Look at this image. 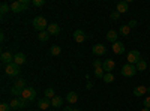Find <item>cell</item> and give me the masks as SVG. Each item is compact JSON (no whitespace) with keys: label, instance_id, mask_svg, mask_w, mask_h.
<instances>
[{"label":"cell","instance_id":"6da1fadb","mask_svg":"<svg viewBox=\"0 0 150 111\" xmlns=\"http://www.w3.org/2000/svg\"><path fill=\"white\" fill-rule=\"evenodd\" d=\"M29 5H30V0H18V2H14L11 5V11L15 12V14H18V12L27 11Z\"/></svg>","mask_w":150,"mask_h":111},{"label":"cell","instance_id":"7a4b0ae2","mask_svg":"<svg viewBox=\"0 0 150 111\" xmlns=\"http://www.w3.org/2000/svg\"><path fill=\"white\" fill-rule=\"evenodd\" d=\"M33 29L39 30V32H45V29H48V23H47L45 17H36V18H33Z\"/></svg>","mask_w":150,"mask_h":111},{"label":"cell","instance_id":"3957f363","mask_svg":"<svg viewBox=\"0 0 150 111\" xmlns=\"http://www.w3.org/2000/svg\"><path fill=\"white\" fill-rule=\"evenodd\" d=\"M26 87H27L26 81H24V80H17L15 84H14V87L11 89V93L14 95V96H20L21 98V93H23V90L26 89Z\"/></svg>","mask_w":150,"mask_h":111},{"label":"cell","instance_id":"277c9868","mask_svg":"<svg viewBox=\"0 0 150 111\" xmlns=\"http://www.w3.org/2000/svg\"><path fill=\"white\" fill-rule=\"evenodd\" d=\"M138 72L137 71V66L135 65H129V63H126L123 68H122V75L123 77H135V74Z\"/></svg>","mask_w":150,"mask_h":111},{"label":"cell","instance_id":"5b68a950","mask_svg":"<svg viewBox=\"0 0 150 111\" xmlns=\"http://www.w3.org/2000/svg\"><path fill=\"white\" fill-rule=\"evenodd\" d=\"M5 72H6V75H9V77H17L18 74H20V66L17 65V63H9V65H6V68H5Z\"/></svg>","mask_w":150,"mask_h":111},{"label":"cell","instance_id":"8992f818","mask_svg":"<svg viewBox=\"0 0 150 111\" xmlns=\"http://www.w3.org/2000/svg\"><path fill=\"white\" fill-rule=\"evenodd\" d=\"M140 60H141V54L138 50H132L128 53V63L129 65H137Z\"/></svg>","mask_w":150,"mask_h":111},{"label":"cell","instance_id":"52a82bcc","mask_svg":"<svg viewBox=\"0 0 150 111\" xmlns=\"http://www.w3.org/2000/svg\"><path fill=\"white\" fill-rule=\"evenodd\" d=\"M21 98H24L26 101H35L36 99V90L33 87H26L21 93Z\"/></svg>","mask_w":150,"mask_h":111},{"label":"cell","instance_id":"ba28073f","mask_svg":"<svg viewBox=\"0 0 150 111\" xmlns=\"http://www.w3.org/2000/svg\"><path fill=\"white\" fill-rule=\"evenodd\" d=\"M14 54H12L11 51H3L2 53V57H0V60H2V63L3 65H9V63H12L14 62Z\"/></svg>","mask_w":150,"mask_h":111},{"label":"cell","instance_id":"9c48e42d","mask_svg":"<svg viewBox=\"0 0 150 111\" xmlns=\"http://www.w3.org/2000/svg\"><path fill=\"white\" fill-rule=\"evenodd\" d=\"M72 38H74V41H75V42L81 44V42H84V41L87 39V35H86L83 30H75V32H74V35H72Z\"/></svg>","mask_w":150,"mask_h":111},{"label":"cell","instance_id":"30bf717a","mask_svg":"<svg viewBox=\"0 0 150 111\" xmlns=\"http://www.w3.org/2000/svg\"><path fill=\"white\" fill-rule=\"evenodd\" d=\"M102 68H104L105 74H107V72H111L112 69L116 68V62L112 60V59H107V60H104V65H102Z\"/></svg>","mask_w":150,"mask_h":111},{"label":"cell","instance_id":"8fae6325","mask_svg":"<svg viewBox=\"0 0 150 111\" xmlns=\"http://www.w3.org/2000/svg\"><path fill=\"white\" fill-rule=\"evenodd\" d=\"M92 51H93V54H96V56H102V54L107 53V48H105V45H102V44H96V45H93Z\"/></svg>","mask_w":150,"mask_h":111},{"label":"cell","instance_id":"7c38bea8","mask_svg":"<svg viewBox=\"0 0 150 111\" xmlns=\"http://www.w3.org/2000/svg\"><path fill=\"white\" fill-rule=\"evenodd\" d=\"M47 32H48L50 35H59V33H60V26H59L57 23H51V24H48Z\"/></svg>","mask_w":150,"mask_h":111},{"label":"cell","instance_id":"4fadbf2b","mask_svg":"<svg viewBox=\"0 0 150 111\" xmlns=\"http://www.w3.org/2000/svg\"><path fill=\"white\" fill-rule=\"evenodd\" d=\"M112 53L114 54H123L125 53V45L120 41H117L116 44H112Z\"/></svg>","mask_w":150,"mask_h":111},{"label":"cell","instance_id":"5bb4252c","mask_svg":"<svg viewBox=\"0 0 150 111\" xmlns=\"http://www.w3.org/2000/svg\"><path fill=\"white\" fill-rule=\"evenodd\" d=\"M50 107H51V101L47 99V98H42V99L38 101V108H41V110H48Z\"/></svg>","mask_w":150,"mask_h":111},{"label":"cell","instance_id":"9a60e30c","mask_svg":"<svg viewBox=\"0 0 150 111\" xmlns=\"http://www.w3.org/2000/svg\"><path fill=\"white\" fill-rule=\"evenodd\" d=\"M14 63H17L18 66L24 65V63H26V54H24V53H17L15 57H14Z\"/></svg>","mask_w":150,"mask_h":111},{"label":"cell","instance_id":"2e32d148","mask_svg":"<svg viewBox=\"0 0 150 111\" xmlns=\"http://www.w3.org/2000/svg\"><path fill=\"white\" fill-rule=\"evenodd\" d=\"M146 93H147V87H146V86H143V84L141 86H137V87L134 89V96H138L140 98V96H144Z\"/></svg>","mask_w":150,"mask_h":111},{"label":"cell","instance_id":"e0dca14e","mask_svg":"<svg viewBox=\"0 0 150 111\" xmlns=\"http://www.w3.org/2000/svg\"><path fill=\"white\" fill-rule=\"evenodd\" d=\"M66 101H68V104H75L78 101V93L77 92H69L66 95Z\"/></svg>","mask_w":150,"mask_h":111},{"label":"cell","instance_id":"ac0fdd59","mask_svg":"<svg viewBox=\"0 0 150 111\" xmlns=\"http://www.w3.org/2000/svg\"><path fill=\"white\" fill-rule=\"evenodd\" d=\"M117 32L116 30H108V33H107V41H110V42H112V44H116L117 42Z\"/></svg>","mask_w":150,"mask_h":111},{"label":"cell","instance_id":"d6986e66","mask_svg":"<svg viewBox=\"0 0 150 111\" xmlns=\"http://www.w3.org/2000/svg\"><path fill=\"white\" fill-rule=\"evenodd\" d=\"M128 9H129L128 2H119L117 3V12L119 14H125V12H128Z\"/></svg>","mask_w":150,"mask_h":111},{"label":"cell","instance_id":"ffe728a7","mask_svg":"<svg viewBox=\"0 0 150 111\" xmlns=\"http://www.w3.org/2000/svg\"><path fill=\"white\" fill-rule=\"evenodd\" d=\"M62 104H63V99H62L60 96H54L53 99H51V105H53V107H56V108H60V107H62Z\"/></svg>","mask_w":150,"mask_h":111},{"label":"cell","instance_id":"44dd1931","mask_svg":"<svg viewBox=\"0 0 150 111\" xmlns=\"http://www.w3.org/2000/svg\"><path fill=\"white\" fill-rule=\"evenodd\" d=\"M135 66H137V71H138V72H143V71H146V69H147V62L141 59V60H140Z\"/></svg>","mask_w":150,"mask_h":111},{"label":"cell","instance_id":"7402d4cb","mask_svg":"<svg viewBox=\"0 0 150 111\" xmlns=\"http://www.w3.org/2000/svg\"><path fill=\"white\" fill-rule=\"evenodd\" d=\"M38 39L42 41V42H47L50 39V33L45 30V32H39V35H38Z\"/></svg>","mask_w":150,"mask_h":111},{"label":"cell","instance_id":"603a6c76","mask_svg":"<svg viewBox=\"0 0 150 111\" xmlns=\"http://www.w3.org/2000/svg\"><path fill=\"white\" fill-rule=\"evenodd\" d=\"M9 105H11L12 110H18V108H21V104H20V99H18V98H14V99L9 102Z\"/></svg>","mask_w":150,"mask_h":111},{"label":"cell","instance_id":"cb8c5ba5","mask_svg":"<svg viewBox=\"0 0 150 111\" xmlns=\"http://www.w3.org/2000/svg\"><path fill=\"white\" fill-rule=\"evenodd\" d=\"M54 96H56V93H54V89H51V87L45 89V98H47V99H50V101H51Z\"/></svg>","mask_w":150,"mask_h":111},{"label":"cell","instance_id":"d4e9b609","mask_svg":"<svg viewBox=\"0 0 150 111\" xmlns=\"http://www.w3.org/2000/svg\"><path fill=\"white\" fill-rule=\"evenodd\" d=\"M105 83H112V81H114V74H112V72H107L105 74V75H104V78H102Z\"/></svg>","mask_w":150,"mask_h":111},{"label":"cell","instance_id":"484cf974","mask_svg":"<svg viewBox=\"0 0 150 111\" xmlns=\"http://www.w3.org/2000/svg\"><path fill=\"white\" fill-rule=\"evenodd\" d=\"M119 32H120V35H123V36H128V35L131 33V27L128 26V24H125V26H122V27H120V30H119Z\"/></svg>","mask_w":150,"mask_h":111},{"label":"cell","instance_id":"4316f807","mask_svg":"<svg viewBox=\"0 0 150 111\" xmlns=\"http://www.w3.org/2000/svg\"><path fill=\"white\" fill-rule=\"evenodd\" d=\"M9 9H11V6L8 5V3H2V5H0V14H2V15H5V14H8V12H9Z\"/></svg>","mask_w":150,"mask_h":111},{"label":"cell","instance_id":"83f0119b","mask_svg":"<svg viewBox=\"0 0 150 111\" xmlns=\"http://www.w3.org/2000/svg\"><path fill=\"white\" fill-rule=\"evenodd\" d=\"M50 53H51L53 56H59V54L62 53V48H60L59 45H53L51 48H50Z\"/></svg>","mask_w":150,"mask_h":111},{"label":"cell","instance_id":"f1b7e54d","mask_svg":"<svg viewBox=\"0 0 150 111\" xmlns=\"http://www.w3.org/2000/svg\"><path fill=\"white\" fill-rule=\"evenodd\" d=\"M104 75H105L104 68H98V69H95V77H96V78H104Z\"/></svg>","mask_w":150,"mask_h":111},{"label":"cell","instance_id":"f546056e","mask_svg":"<svg viewBox=\"0 0 150 111\" xmlns=\"http://www.w3.org/2000/svg\"><path fill=\"white\" fill-rule=\"evenodd\" d=\"M12 108H11V105L9 104H6V102H2L0 104V111H11Z\"/></svg>","mask_w":150,"mask_h":111},{"label":"cell","instance_id":"4dcf8cb0","mask_svg":"<svg viewBox=\"0 0 150 111\" xmlns=\"http://www.w3.org/2000/svg\"><path fill=\"white\" fill-rule=\"evenodd\" d=\"M32 3H33V6L41 8V6H44V5H45V0H32Z\"/></svg>","mask_w":150,"mask_h":111},{"label":"cell","instance_id":"1f68e13d","mask_svg":"<svg viewBox=\"0 0 150 111\" xmlns=\"http://www.w3.org/2000/svg\"><path fill=\"white\" fill-rule=\"evenodd\" d=\"M102 65H104V62H101V60H95V62H93V68H95V69L102 68Z\"/></svg>","mask_w":150,"mask_h":111},{"label":"cell","instance_id":"d6a6232c","mask_svg":"<svg viewBox=\"0 0 150 111\" xmlns=\"http://www.w3.org/2000/svg\"><path fill=\"white\" fill-rule=\"evenodd\" d=\"M110 18H111V20H119V18H120V14L116 11V12H112V14L110 15Z\"/></svg>","mask_w":150,"mask_h":111},{"label":"cell","instance_id":"836d02e7","mask_svg":"<svg viewBox=\"0 0 150 111\" xmlns=\"http://www.w3.org/2000/svg\"><path fill=\"white\" fill-rule=\"evenodd\" d=\"M144 108H149L150 110V96L144 98Z\"/></svg>","mask_w":150,"mask_h":111},{"label":"cell","instance_id":"e575fe53","mask_svg":"<svg viewBox=\"0 0 150 111\" xmlns=\"http://www.w3.org/2000/svg\"><path fill=\"white\" fill-rule=\"evenodd\" d=\"M128 26H129L131 29H135L137 26H138V23H137L135 20H131V21H129V24H128Z\"/></svg>","mask_w":150,"mask_h":111},{"label":"cell","instance_id":"d590c367","mask_svg":"<svg viewBox=\"0 0 150 111\" xmlns=\"http://www.w3.org/2000/svg\"><path fill=\"white\" fill-rule=\"evenodd\" d=\"M18 99H20V104H21V108H24V107H26V105H27V102H29V101H26V99H24V98H18Z\"/></svg>","mask_w":150,"mask_h":111},{"label":"cell","instance_id":"8d00e7d4","mask_svg":"<svg viewBox=\"0 0 150 111\" xmlns=\"http://www.w3.org/2000/svg\"><path fill=\"white\" fill-rule=\"evenodd\" d=\"M0 41H2V42L5 41V33H3V32H2V33H0Z\"/></svg>","mask_w":150,"mask_h":111},{"label":"cell","instance_id":"74e56055","mask_svg":"<svg viewBox=\"0 0 150 111\" xmlns=\"http://www.w3.org/2000/svg\"><path fill=\"white\" fill-rule=\"evenodd\" d=\"M63 111H74V108H69V107H66V108H65Z\"/></svg>","mask_w":150,"mask_h":111},{"label":"cell","instance_id":"f35d334b","mask_svg":"<svg viewBox=\"0 0 150 111\" xmlns=\"http://www.w3.org/2000/svg\"><path fill=\"white\" fill-rule=\"evenodd\" d=\"M141 111H150V110H149V108H143Z\"/></svg>","mask_w":150,"mask_h":111},{"label":"cell","instance_id":"ab89813d","mask_svg":"<svg viewBox=\"0 0 150 111\" xmlns=\"http://www.w3.org/2000/svg\"><path fill=\"white\" fill-rule=\"evenodd\" d=\"M147 93H149V95H150V87H147Z\"/></svg>","mask_w":150,"mask_h":111},{"label":"cell","instance_id":"60d3db41","mask_svg":"<svg viewBox=\"0 0 150 111\" xmlns=\"http://www.w3.org/2000/svg\"><path fill=\"white\" fill-rule=\"evenodd\" d=\"M74 111H81V110H77V108H74Z\"/></svg>","mask_w":150,"mask_h":111}]
</instances>
